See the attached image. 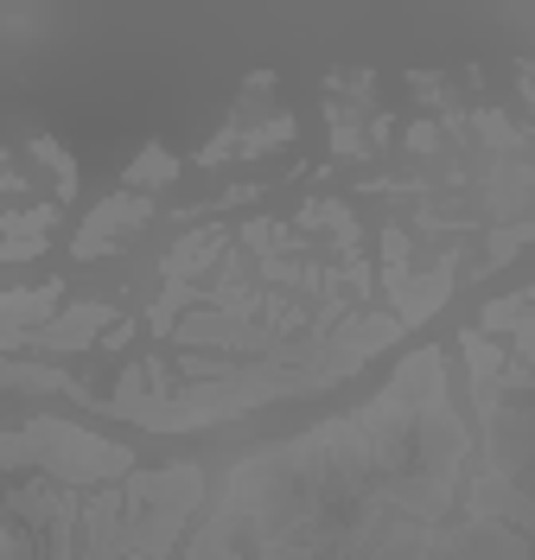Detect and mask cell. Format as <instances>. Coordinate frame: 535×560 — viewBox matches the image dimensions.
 <instances>
[{
    "label": "cell",
    "instance_id": "10",
    "mask_svg": "<svg viewBox=\"0 0 535 560\" xmlns=\"http://www.w3.org/2000/svg\"><path fill=\"white\" fill-rule=\"evenodd\" d=\"M460 350H465V370H472V388H491L503 376V363H510V350H503L498 338H485L478 325L460 338Z\"/></svg>",
    "mask_w": 535,
    "mask_h": 560
},
{
    "label": "cell",
    "instance_id": "1",
    "mask_svg": "<svg viewBox=\"0 0 535 560\" xmlns=\"http://www.w3.org/2000/svg\"><path fill=\"white\" fill-rule=\"evenodd\" d=\"M0 471H38L71 490L135 478V453L121 440L83 433L71 420H26L20 433H0Z\"/></svg>",
    "mask_w": 535,
    "mask_h": 560
},
{
    "label": "cell",
    "instance_id": "18",
    "mask_svg": "<svg viewBox=\"0 0 535 560\" xmlns=\"http://www.w3.org/2000/svg\"><path fill=\"white\" fill-rule=\"evenodd\" d=\"M408 255H415V236L395 223V230H383V268H408Z\"/></svg>",
    "mask_w": 535,
    "mask_h": 560
},
{
    "label": "cell",
    "instance_id": "17",
    "mask_svg": "<svg viewBox=\"0 0 535 560\" xmlns=\"http://www.w3.org/2000/svg\"><path fill=\"white\" fill-rule=\"evenodd\" d=\"M446 147V121H408V153H440Z\"/></svg>",
    "mask_w": 535,
    "mask_h": 560
},
{
    "label": "cell",
    "instance_id": "8",
    "mask_svg": "<svg viewBox=\"0 0 535 560\" xmlns=\"http://www.w3.org/2000/svg\"><path fill=\"white\" fill-rule=\"evenodd\" d=\"M0 388H26V395H77V376L58 363H20V357H0Z\"/></svg>",
    "mask_w": 535,
    "mask_h": 560
},
{
    "label": "cell",
    "instance_id": "13",
    "mask_svg": "<svg viewBox=\"0 0 535 560\" xmlns=\"http://www.w3.org/2000/svg\"><path fill=\"white\" fill-rule=\"evenodd\" d=\"M33 160H38V166H51V178H58V198H77V160L58 147V140L33 135Z\"/></svg>",
    "mask_w": 535,
    "mask_h": 560
},
{
    "label": "cell",
    "instance_id": "4",
    "mask_svg": "<svg viewBox=\"0 0 535 560\" xmlns=\"http://www.w3.org/2000/svg\"><path fill=\"white\" fill-rule=\"evenodd\" d=\"M65 313V280H45V287H20V293H0V357L7 350H26L45 318Z\"/></svg>",
    "mask_w": 535,
    "mask_h": 560
},
{
    "label": "cell",
    "instance_id": "5",
    "mask_svg": "<svg viewBox=\"0 0 535 560\" xmlns=\"http://www.w3.org/2000/svg\"><path fill=\"white\" fill-rule=\"evenodd\" d=\"M108 325H115V313H108L103 300H77V306H65L58 318H45L33 338H26V350H83V345H103Z\"/></svg>",
    "mask_w": 535,
    "mask_h": 560
},
{
    "label": "cell",
    "instance_id": "6",
    "mask_svg": "<svg viewBox=\"0 0 535 560\" xmlns=\"http://www.w3.org/2000/svg\"><path fill=\"white\" fill-rule=\"evenodd\" d=\"M236 248V230H223V223H205V230H191V236H178L173 248H166V261H160V275L166 280H198L205 287V275H211L217 261Z\"/></svg>",
    "mask_w": 535,
    "mask_h": 560
},
{
    "label": "cell",
    "instance_id": "20",
    "mask_svg": "<svg viewBox=\"0 0 535 560\" xmlns=\"http://www.w3.org/2000/svg\"><path fill=\"white\" fill-rule=\"evenodd\" d=\"M408 83H415V96H421V103H440V96H446V83H440L433 70H415Z\"/></svg>",
    "mask_w": 535,
    "mask_h": 560
},
{
    "label": "cell",
    "instance_id": "7",
    "mask_svg": "<svg viewBox=\"0 0 535 560\" xmlns=\"http://www.w3.org/2000/svg\"><path fill=\"white\" fill-rule=\"evenodd\" d=\"M51 230H58V205H33V210L0 217V261H33V255H45Z\"/></svg>",
    "mask_w": 535,
    "mask_h": 560
},
{
    "label": "cell",
    "instance_id": "3",
    "mask_svg": "<svg viewBox=\"0 0 535 560\" xmlns=\"http://www.w3.org/2000/svg\"><path fill=\"white\" fill-rule=\"evenodd\" d=\"M147 223H153V198H141V191H115V198H103V205L83 217V230L71 236V255L77 261L115 255V248L128 243L135 230H147Z\"/></svg>",
    "mask_w": 535,
    "mask_h": 560
},
{
    "label": "cell",
    "instance_id": "19",
    "mask_svg": "<svg viewBox=\"0 0 535 560\" xmlns=\"http://www.w3.org/2000/svg\"><path fill=\"white\" fill-rule=\"evenodd\" d=\"M510 255H523V243H516V236H510V223H503V230H491V243H485V268H503Z\"/></svg>",
    "mask_w": 535,
    "mask_h": 560
},
{
    "label": "cell",
    "instance_id": "9",
    "mask_svg": "<svg viewBox=\"0 0 535 560\" xmlns=\"http://www.w3.org/2000/svg\"><path fill=\"white\" fill-rule=\"evenodd\" d=\"M198 306H205V287H198V280H166V287H160V300H153V313H147L153 338H173V325L185 313H198Z\"/></svg>",
    "mask_w": 535,
    "mask_h": 560
},
{
    "label": "cell",
    "instance_id": "16",
    "mask_svg": "<svg viewBox=\"0 0 535 560\" xmlns=\"http://www.w3.org/2000/svg\"><path fill=\"white\" fill-rule=\"evenodd\" d=\"M523 313H530V300H523V293H516V300H491V306L478 313V331H485V338H491V331H516Z\"/></svg>",
    "mask_w": 535,
    "mask_h": 560
},
{
    "label": "cell",
    "instance_id": "15",
    "mask_svg": "<svg viewBox=\"0 0 535 560\" xmlns=\"http://www.w3.org/2000/svg\"><path fill=\"white\" fill-rule=\"evenodd\" d=\"M332 153H338V160H363V153H370L363 128H357L345 108H332Z\"/></svg>",
    "mask_w": 535,
    "mask_h": 560
},
{
    "label": "cell",
    "instance_id": "11",
    "mask_svg": "<svg viewBox=\"0 0 535 560\" xmlns=\"http://www.w3.org/2000/svg\"><path fill=\"white\" fill-rule=\"evenodd\" d=\"M173 178H178V160H173V153H166V147H141V153H135V166L121 173V185L147 198L153 185H173Z\"/></svg>",
    "mask_w": 535,
    "mask_h": 560
},
{
    "label": "cell",
    "instance_id": "12",
    "mask_svg": "<svg viewBox=\"0 0 535 560\" xmlns=\"http://www.w3.org/2000/svg\"><path fill=\"white\" fill-rule=\"evenodd\" d=\"M293 140V115H268L255 135L236 140V160H261V153H275V147H287Z\"/></svg>",
    "mask_w": 535,
    "mask_h": 560
},
{
    "label": "cell",
    "instance_id": "21",
    "mask_svg": "<svg viewBox=\"0 0 535 560\" xmlns=\"http://www.w3.org/2000/svg\"><path fill=\"white\" fill-rule=\"evenodd\" d=\"M516 77H523V96L535 103V65H516Z\"/></svg>",
    "mask_w": 535,
    "mask_h": 560
},
{
    "label": "cell",
    "instance_id": "14",
    "mask_svg": "<svg viewBox=\"0 0 535 560\" xmlns=\"http://www.w3.org/2000/svg\"><path fill=\"white\" fill-rule=\"evenodd\" d=\"M472 128H478V140H485L491 153H516V147H523V128H516L510 115H498V108H478Z\"/></svg>",
    "mask_w": 535,
    "mask_h": 560
},
{
    "label": "cell",
    "instance_id": "2",
    "mask_svg": "<svg viewBox=\"0 0 535 560\" xmlns=\"http://www.w3.org/2000/svg\"><path fill=\"white\" fill-rule=\"evenodd\" d=\"M453 280H460V255H440L428 275H415V268H383V300H389V313L402 318V331H415V325H428V318L453 300Z\"/></svg>",
    "mask_w": 535,
    "mask_h": 560
}]
</instances>
